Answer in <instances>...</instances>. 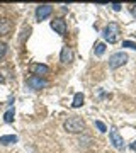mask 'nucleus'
Masks as SVG:
<instances>
[{"label":"nucleus","mask_w":136,"mask_h":153,"mask_svg":"<svg viewBox=\"0 0 136 153\" xmlns=\"http://www.w3.org/2000/svg\"><path fill=\"white\" fill-rule=\"evenodd\" d=\"M65 129L68 133H83V129H85V121L82 119V117H70V119L65 121Z\"/></svg>","instance_id":"nucleus-1"},{"label":"nucleus","mask_w":136,"mask_h":153,"mask_svg":"<svg viewBox=\"0 0 136 153\" xmlns=\"http://www.w3.org/2000/svg\"><path fill=\"white\" fill-rule=\"evenodd\" d=\"M102 36L109 44H114L116 41H117V38H119V26H117L116 22H111L107 27L104 29Z\"/></svg>","instance_id":"nucleus-2"},{"label":"nucleus","mask_w":136,"mask_h":153,"mask_svg":"<svg viewBox=\"0 0 136 153\" xmlns=\"http://www.w3.org/2000/svg\"><path fill=\"white\" fill-rule=\"evenodd\" d=\"M126 61H128V55L123 53V51H117L114 55H111V58H109V68L111 70H116V68H119V66L124 65Z\"/></svg>","instance_id":"nucleus-3"},{"label":"nucleus","mask_w":136,"mask_h":153,"mask_svg":"<svg viewBox=\"0 0 136 153\" xmlns=\"http://www.w3.org/2000/svg\"><path fill=\"white\" fill-rule=\"evenodd\" d=\"M51 29L54 33H58L60 36H65L66 34V21L63 17H56L54 21H51Z\"/></svg>","instance_id":"nucleus-4"},{"label":"nucleus","mask_w":136,"mask_h":153,"mask_svg":"<svg viewBox=\"0 0 136 153\" xmlns=\"http://www.w3.org/2000/svg\"><path fill=\"white\" fill-rule=\"evenodd\" d=\"M27 85H29L31 88H34V90H41V88H44L46 85H48V82L44 80L43 76L33 75V76H29V78H27Z\"/></svg>","instance_id":"nucleus-5"},{"label":"nucleus","mask_w":136,"mask_h":153,"mask_svg":"<svg viewBox=\"0 0 136 153\" xmlns=\"http://www.w3.org/2000/svg\"><path fill=\"white\" fill-rule=\"evenodd\" d=\"M51 14H53V7L51 5H39V7H36V19H38V21L48 19Z\"/></svg>","instance_id":"nucleus-6"},{"label":"nucleus","mask_w":136,"mask_h":153,"mask_svg":"<svg viewBox=\"0 0 136 153\" xmlns=\"http://www.w3.org/2000/svg\"><path fill=\"white\" fill-rule=\"evenodd\" d=\"M111 143H112V146L117 148V150H121V148L124 146V140H123V136L119 134L117 129H111Z\"/></svg>","instance_id":"nucleus-7"},{"label":"nucleus","mask_w":136,"mask_h":153,"mask_svg":"<svg viewBox=\"0 0 136 153\" xmlns=\"http://www.w3.org/2000/svg\"><path fill=\"white\" fill-rule=\"evenodd\" d=\"M71 60H73V51H71V48L63 46L61 48V53H60V61L61 63H70Z\"/></svg>","instance_id":"nucleus-8"},{"label":"nucleus","mask_w":136,"mask_h":153,"mask_svg":"<svg viewBox=\"0 0 136 153\" xmlns=\"http://www.w3.org/2000/svg\"><path fill=\"white\" fill-rule=\"evenodd\" d=\"M31 70H33V73L36 76H41V75H48L49 68L46 65H41V63H38V65H33L31 66Z\"/></svg>","instance_id":"nucleus-9"},{"label":"nucleus","mask_w":136,"mask_h":153,"mask_svg":"<svg viewBox=\"0 0 136 153\" xmlns=\"http://www.w3.org/2000/svg\"><path fill=\"white\" fill-rule=\"evenodd\" d=\"M12 24L9 19H0V36H5V34L10 33Z\"/></svg>","instance_id":"nucleus-10"},{"label":"nucleus","mask_w":136,"mask_h":153,"mask_svg":"<svg viewBox=\"0 0 136 153\" xmlns=\"http://www.w3.org/2000/svg\"><path fill=\"white\" fill-rule=\"evenodd\" d=\"M12 143H17L16 134H4V136H0V145H12Z\"/></svg>","instance_id":"nucleus-11"},{"label":"nucleus","mask_w":136,"mask_h":153,"mask_svg":"<svg viewBox=\"0 0 136 153\" xmlns=\"http://www.w3.org/2000/svg\"><path fill=\"white\" fill-rule=\"evenodd\" d=\"M82 104H83V94L78 92L75 94V97H73V102H71V107H82Z\"/></svg>","instance_id":"nucleus-12"},{"label":"nucleus","mask_w":136,"mask_h":153,"mask_svg":"<svg viewBox=\"0 0 136 153\" xmlns=\"http://www.w3.org/2000/svg\"><path fill=\"white\" fill-rule=\"evenodd\" d=\"M14 116H16L14 109H9L5 114H4V121H5L7 124H10V123H14Z\"/></svg>","instance_id":"nucleus-13"},{"label":"nucleus","mask_w":136,"mask_h":153,"mask_svg":"<svg viewBox=\"0 0 136 153\" xmlns=\"http://www.w3.org/2000/svg\"><path fill=\"white\" fill-rule=\"evenodd\" d=\"M104 51H106V44H104V43H99L97 46H95V55H97V56H102Z\"/></svg>","instance_id":"nucleus-14"},{"label":"nucleus","mask_w":136,"mask_h":153,"mask_svg":"<svg viewBox=\"0 0 136 153\" xmlns=\"http://www.w3.org/2000/svg\"><path fill=\"white\" fill-rule=\"evenodd\" d=\"M123 48L136 49V43H135V41H123Z\"/></svg>","instance_id":"nucleus-15"},{"label":"nucleus","mask_w":136,"mask_h":153,"mask_svg":"<svg viewBox=\"0 0 136 153\" xmlns=\"http://www.w3.org/2000/svg\"><path fill=\"white\" fill-rule=\"evenodd\" d=\"M95 126H97V129H99L100 133H106V131H107V128H106V124H104L102 121H95Z\"/></svg>","instance_id":"nucleus-16"},{"label":"nucleus","mask_w":136,"mask_h":153,"mask_svg":"<svg viewBox=\"0 0 136 153\" xmlns=\"http://www.w3.org/2000/svg\"><path fill=\"white\" fill-rule=\"evenodd\" d=\"M7 55V44L5 43H0V60Z\"/></svg>","instance_id":"nucleus-17"},{"label":"nucleus","mask_w":136,"mask_h":153,"mask_svg":"<svg viewBox=\"0 0 136 153\" xmlns=\"http://www.w3.org/2000/svg\"><path fill=\"white\" fill-rule=\"evenodd\" d=\"M90 141H92V140H90L88 136H83V138H80V140H78V143H80V145H88Z\"/></svg>","instance_id":"nucleus-18"},{"label":"nucleus","mask_w":136,"mask_h":153,"mask_svg":"<svg viewBox=\"0 0 136 153\" xmlns=\"http://www.w3.org/2000/svg\"><path fill=\"white\" fill-rule=\"evenodd\" d=\"M111 7H112V9H114L116 12H117V10H121V4H112Z\"/></svg>","instance_id":"nucleus-19"},{"label":"nucleus","mask_w":136,"mask_h":153,"mask_svg":"<svg viewBox=\"0 0 136 153\" xmlns=\"http://www.w3.org/2000/svg\"><path fill=\"white\" fill-rule=\"evenodd\" d=\"M131 12H133V16L136 17V5H133V10H131Z\"/></svg>","instance_id":"nucleus-20"},{"label":"nucleus","mask_w":136,"mask_h":153,"mask_svg":"<svg viewBox=\"0 0 136 153\" xmlns=\"http://www.w3.org/2000/svg\"><path fill=\"white\" fill-rule=\"evenodd\" d=\"M131 150H136V141H135V143H131Z\"/></svg>","instance_id":"nucleus-21"}]
</instances>
